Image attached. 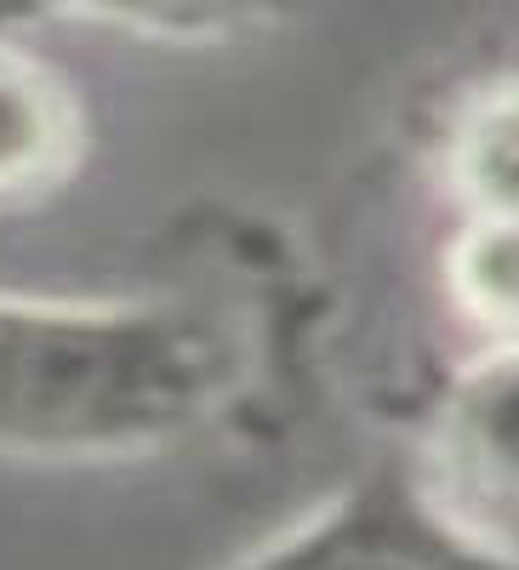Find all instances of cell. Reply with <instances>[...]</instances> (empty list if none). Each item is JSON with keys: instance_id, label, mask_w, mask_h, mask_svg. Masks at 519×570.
Here are the masks:
<instances>
[{"instance_id": "obj_3", "label": "cell", "mask_w": 519, "mask_h": 570, "mask_svg": "<svg viewBox=\"0 0 519 570\" xmlns=\"http://www.w3.org/2000/svg\"><path fill=\"white\" fill-rule=\"evenodd\" d=\"M462 292L486 320L519 325V223H491L462 246Z\"/></svg>"}, {"instance_id": "obj_2", "label": "cell", "mask_w": 519, "mask_h": 570, "mask_svg": "<svg viewBox=\"0 0 519 570\" xmlns=\"http://www.w3.org/2000/svg\"><path fill=\"white\" fill-rule=\"evenodd\" d=\"M462 171L480 200H491L497 212H508V223H519V98H497L474 120Z\"/></svg>"}, {"instance_id": "obj_1", "label": "cell", "mask_w": 519, "mask_h": 570, "mask_svg": "<svg viewBox=\"0 0 519 570\" xmlns=\"http://www.w3.org/2000/svg\"><path fill=\"white\" fill-rule=\"evenodd\" d=\"M58 142H63L58 98L18 58H0V188L46 171Z\"/></svg>"}]
</instances>
